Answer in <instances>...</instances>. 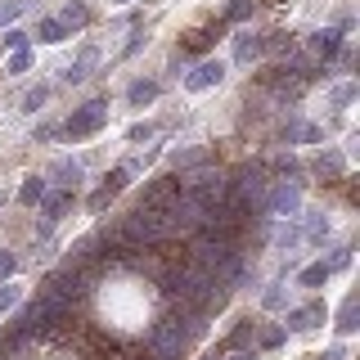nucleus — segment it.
Returning a JSON list of instances; mask_svg holds the SVG:
<instances>
[{"label": "nucleus", "mask_w": 360, "mask_h": 360, "mask_svg": "<svg viewBox=\"0 0 360 360\" xmlns=\"http://www.w3.org/2000/svg\"><path fill=\"white\" fill-rule=\"evenodd\" d=\"M108 5H131V0H108Z\"/></svg>", "instance_id": "37"}, {"label": "nucleus", "mask_w": 360, "mask_h": 360, "mask_svg": "<svg viewBox=\"0 0 360 360\" xmlns=\"http://www.w3.org/2000/svg\"><path fill=\"white\" fill-rule=\"evenodd\" d=\"M297 212H302V189L288 185V180H270V189H266V217L275 221V217H297Z\"/></svg>", "instance_id": "5"}, {"label": "nucleus", "mask_w": 360, "mask_h": 360, "mask_svg": "<svg viewBox=\"0 0 360 360\" xmlns=\"http://www.w3.org/2000/svg\"><path fill=\"white\" fill-rule=\"evenodd\" d=\"M252 59H262V37L243 32V37L234 41V63H252Z\"/></svg>", "instance_id": "18"}, {"label": "nucleus", "mask_w": 360, "mask_h": 360, "mask_svg": "<svg viewBox=\"0 0 360 360\" xmlns=\"http://www.w3.org/2000/svg\"><path fill=\"white\" fill-rule=\"evenodd\" d=\"M32 37H37L41 45H63L68 37H72V32H68L59 18H37V32H32Z\"/></svg>", "instance_id": "16"}, {"label": "nucleus", "mask_w": 360, "mask_h": 360, "mask_svg": "<svg viewBox=\"0 0 360 360\" xmlns=\"http://www.w3.org/2000/svg\"><path fill=\"white\" fill-rule=\"evenodd\" d=\"M221 37H225V22H202V27H189L185 37H180L176 54H180V59H202V54H207Z\"/></svg>", "instance_id": "4"}, {"label": "nucleus", "mask_w": 360, "mask_h": 360, "mask_svg": "<svg viewBox=\"0 0 360 360\" xmlns=\"http://www.w3.org/2000/svg\"><path fill=\"white\" fill-rule=\"evenodd\" d=\"M324 266H329V275H333V270H347V266H352V248H333V257Z\"/></svg>", "instance_id": "29"}, {"label": "nucleus", "mask_w": 360, "mask_h": 360, "mask_svg": "<svg viewBox=\"0 0 360 360\" xmlns=\"http://www.w3.org/2000/svg\"><path fill=\"white\" fill-rule=\"evenodd\" d=\"M127 99H131L135 108L153 104V99H158V82H131V90H127Z\"/></svg>", "instance_id": "19"}, {"label": "nucleus", "mask_w": 360, "mask_h": 360, "mask_svg": "<svg viewBox=\"0 0 360 360\" xmlns=\"http://www.w3.org/2000/svg\"><path fill=\"white\" fill-rule=\"evenodd\" d=\"M45 194H50V180H45V176H27L22 189H18V202H22V207H37Z\"/></svg>", "instance_id": "17"}, {"label": "nucleus", "mask_w": 360, "mask_h": 360, "mask_svg": "<svg viewBox=\"0 0 360 360\" xmlns=\"http://www.w3.org/2000/svg\"><path fill=\"white\" fill-rule=\"evenodd\" d=\"M149 135H153V127H149V122H135V127L127 131V140H131V144H144Z\"/></svg>", "instance_id": "33"}, {"label": "nucleus", "mask_w": 360, "mask_h": 360, "mask_svg": "<svg viewBox=\"0 0 360 360\" xmlns=\"http://www.w3.org/2000/svg\"><path fill=\"white\" fill-rule=\"evenodd\" d=\"M180 176L176 172H162V176H153V180H144V189L135 194L131 207H140V212H167V202H172L180 194Z\"/></svg>", "instance_id": "3"}, {"label": "nucleus", "mask_w": 360, "mask_h": 360, "mask_svg": "<svg viewBox=\"0 0 360 360\" xmlns=\"http://www.w3.org/2000/svg\"><path fill=\"white\" fill-rule=\"evenodd\" d=\"M230 360H257V356H252V352H234Z\"/></svg>", "instance_id": "35"}, {"label": "nucleus", "mask_w": 360, "mask_h": 360, "mask_svg": "<svg viewBox=\"0 0 360 360\" xmlns=\"http://www.w3.org/2000/svg\"><path fill=\"white\" fill-rule=\"evenodd\" d=\"M356 329V292H347L342 311H338V333H352Z\"/></svg>", "instance_id": "25"}, {"label": "nucleus", "mask_w": 360, "mask_h": 360, "mask_svg": "<svg viewBox=\"0 0 360 360\" xmlns=\"http://www.w3.org/2000/svg\"><path fill=\"white\" fill-rule=\"evenodd\" d=\"M32 45V32H22V27H5V37H0V50H27Z\"/></svg>", "instance_id": "23"}, {"label": "nucleus", "mask_w": 360, "mask_h": 360, "mask_svg": "<svg viewBox=\"0 0 360 360\" xmlns=\"http://www.w3.org/2000/svg\"><path fill=\"white\" fill-rule=\"evenodd\" d=\"M45 99H50V86H37V90H27V95H22V112H37Z\"/></svg>", "instance_id": "28"}, {"label": "nucleus", "mask_w": 360, "mask_h": 360, "mask_svg": "<svg viewBox=\"0 0 360 360\" xmlns=\"http://www.w3.org/2000/svg\"><path fill=\"white\" fill-rule=\"evenodd\" d=\"M324 279H329V266H324V262H315V266H307V270L297 275V284H302V288H320Z\"/></svg>", "instance_id": "24"}, {"label": "nucleus", "mask_w": 360, "mask_h": 360, "mask_svg": "<svg viewBox=\"0 0 360 360\" xmlns=\"http://www.w3.org/2000/svg\"><path fill=\"white\" fill-rule=\"evenodd\" d=\"M127 185H131V172H127V167H112V172L104 176V185H99L95 194H90L86 207L95 212V217H104V212H108V202L117 198V194H127Z\"/></svg>", "instance_id": "6"}, {"label": "nucleus", "mask_w": 360, "mask_h": 360, "mask_svg": "<svg viewBox=\"0 0 360 360\" xmlns=\"http://www.w3.org/2000/svg\"><path fill=\"white\" fill-rule=\"evenodd\" d=\"M266 54H270V59H288V54H292V32H266V37H262V59H266Z\"/></svg>", "instance_id": "15"}, {"label": "nucleus", "mask_w": 360, "mask_h": 360, "mask_svg": "<svg viewBox=\"0 0 360 360\" xmlns=\"http://www.w3.org/2000/svg\"><path fill=\"white\" fill-rule=\"evenodd\" d=\"M243 18H252V0H234V5L230 9H225V27H230V22H243Z\"/></svg>", "instance_id": "27"}, {"label": "nucleus", "mask_w": 360, "mask_h": 360, "mask_svg": "<svg viewBox=\"0 0 360 360\" xmlns=\"http://www.w3.org/2000/svg\"><path fill=\"white\" fill-rule=\"evenodd\" d=\"M270 239H275V248H297L302 230H297V225H270Z\"/></svg>", "instance_id": "22"}, {"label": "nucleus", "mask_w": 360, "mask_h": 360, "mask_svg": "<svg viewBox=\"0 0 360 360\" xmlns=\"http://www.w3.org/2000/svg\"><path fill=\"white\" fill-rule=\"evenodd\" d=\"M311 172L320 176V185H338V180H342V172H347V162H342V153L338 149H329V153H320L311 162Z\"/></svg>", "instance_id": "11"}, {"label": "nucleus", "mask_w": 360, "mask_h": 360, "mask_svg": "<svg viewBox=\"0 0 360 360\" xmlns=\"http://www.w3.org/2000/svg\"><path fill=\"white\" fill-rule=\"evenodd\" d=\"M72 202H77V189H50V194L41 198V239L63 221V212L72 207Z\"/></svg>", "instance_id": "7"}, {"label": "nucleus", "mask_w": 360, "mask_h": 360, "mask_svg": "<svg viewBox=\"0 0 360 360\" xmlns=\"http://www.w3.org/2000/svg\"><path fill=\"white\" fill-rule=\"evenodd\" d=\"M108 122V104L104 99H90V104L72 108V117L59 127V135H68V140H90V135H99Z\"/></svg>", "instance_id": "2"}, {"label": "nucleus", "mask_w": 360, "mask_h": 360, "mask_svg": "<svg viewBox=\"0 0 360 360\" xmlns=\"http://www.w3.org/2000/svg\"><path fill=\"white\" fill-rule=\"evenodd\" d=\"M324 320H329V307H324V302H307V307H288L284 329L288 333H311V329H320Z\"/></svg>", "instance_id": "8"}, {"label": "nucleus", "mask_w": 360, "mask_h": 360, "mask_svg": "<svg viewBox=\"0 0 360 360\" xmlns=\"http://www.w3.org/2000/svg\"><path fill=\"white\" fill-rule=\"evenodd\" d=\"M262 307H266V311H288V288H284V284H266Z\"/></svg>", "instance_id": "21"}, {"label": "nucleus", "mask_w": 360, "mask_h": 360, "mask_svg": "<svg viewBox=\"0 0 360 360\" xmlns=\"http://www.w3.org/2000/svg\"><path fill=\"white\" fill-rule=\"evenodd\" d=\"M202 360H221V352H207V356H202Z\"/></svg>", "instance_id": "36"}, {"label": "nucleus", "mask_w": 360, "mask_h": 360, "mask_svg": "<svg viewBox=\"0 0 360 360\" xmlns=\"http://www.w3.org/2000/svg\"><path fill=\"white\" fill-rule=\"evenodd\" d=\"M45 180H54L59 189H77V185H82V162H72V158H54L50 172H45Z\"/></svg>", "instance_id": "10"}, {"label": "nucleus", "mask_w": 360, "mask_h": 360, "mask_svg": "<svg viewBox=\"0 0 360 360\" xmlns=\"http://www.w3.org/2000/svg\"><path fill=\"white\" fill-rule=\"evenodd\" d=\"M54 18H59L68 32H82V27H90V18H95V14H90L86 0H63V9H59Z\"/></svg>", "instance_id": "13"}, {"label": "nucleus", "mask_w": 360, "mask_h": 360, "mask_svg": "<svg viewBox=\"0 0 360 360\" xmlns=\"http://www.w3.org/2000/svg\"><path fill=\"white\" fill-rule=\"evenodd\" d=\"M221 82H225V63L221 59H198L194 72H185V90H189V95H202V90H212Z\"/></svg>", "instance_id": "9"}, {"label": "nucleus", "mask_w": 360, "mask_h": 360, "mask_svg": "<svg viewBox=\"0 0 360 360\" xmlns=\"http://www.w3.org/2000/svg\"><path fill=\"white\" fill-rule=\"evenodd\" d=\"M18 297H22V284L5 279V284H0V315H5V311H14V307H18Z\"/></svg>", "instance_id": "26"}, {"label": "nucleus", "mask_w": 360, "mask_h": 360, "mask_svg": "<svg viewBox=\"0 0 360 360\" xmlns=\"http://www.w3.org/2000/svg\"><path fill=\"white\" fill-rule=\"evenodd\" d=\"M14 270H18V257L9 248H0V279H14Z\"/></svg>", "instance_id": "30"}, {"label": "nucleus", "mask_w": 360, "mask_h": 360, "mask_svg": "<svg viewBox=\"0 0 360 360\" xmlns=\"http://www.w3.org/2000/svg\"><path fill=\"white\" fill-rule=\"evenodd\" d=\"M311 50L320 54L324 63L338 59V54H342V32H338V27H320V32H311Z\"/></svg>", "instance_id": "12"}, {"label": "nucleus", "mask_w": 360, "mask_h": 360, "mask_svg": "<svg viewBox=\"0 0 360 360\" xmlns=\"http://www.w3.org/2000/svg\"><path fill=\"white\" fill-rule=\"evenodd\" d=\"M90 302H95V320L99 329H122V338L135 333L144 324L149 329L153 324V307H158V288L149 284L144 275H135V270H108L104 279H99V288L90 292Z\"/></svg>", "instance_id": "1"}, {"label": "nucleus", "mask_w": 360, "mask_h": 360, "mask_svg": "<svg viewBox=\"0 0 360 360\" xmlns=\"http://www.w3.org/2000/svg\"><path fill=\"white\" fill-rule=\"evenodd\" d=\"M22 14V5L18 0H5V5H0V27H14V18Z\"/></svg>", "instance_id": "31"}, {"label": "nucleus", "mask_w": 360, "mask_h": 360, "mask_svg": "<svg viewBox=\"0 0 360 360\" xmlns=\"http://www.w3.org/2000/svg\"><path fill=\"white\" fill-rule=\"evenodd\" d=\"M0 207H5V194H0Z\"/></svg>", "instance_id": "38"}, {"label": "nucleus", "mask_w": 360, "mask_h": 360, "mask_svg": "<svg viewBox=\"0 0 360 360\" xmlns=\"http://www.w3.org/2000/svg\"><path fill=\"white\" fill-rule=\"evenodd\" d=\"M284 338H288L284 324H266V329L257 333V347H262V352H275V347H284Z\"/></svg>", "instance_id": "20"}, {"label": "nucleus", "mask_w": 360, "mask_h": 360, "mask_svg": "<svg viewBox=\"0 0 360 360\" xmlns=\"http://www.w3.org/2000/svg\"><path fill=\"white\" fill-rule=\"evenodd\" d=\"M59 77H63V82H86V72H82V68H77V63H68Z\"/></svg>", "instance_id": "34"}, {"label": "nucleus", "mask_w": 360, "mask_h": 360, "mask_svg": "<svg viewBox=\"0 0 360 360\" xmlns=\"http://www.w3.org/2000/svg\"><path fill=\"white\" fill-rule=\"evenodd\" d=\"M32 68V50H18L14 59H9V77H18V72H27Z\"/></svg>", "instance_id": "32"}, {"label": "nucleus", "mask_w": 360, "mask_h": 360, "mask_svg": "<svg viewBox=\"0 0 360 360\" xmlns=\"http://www.w3.org/2000/svg\"><path fill=\"white\" fill-rule=\"evenodd\" d=\"M252 338H257V320H252V315H239L221 352H248V342H252Z\"/></svg>", "instance_id": "14"}]
</instances>
